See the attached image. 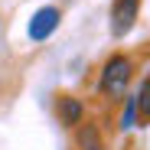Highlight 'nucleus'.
<instances>
[{"instance_id":"1","label":"nucleus","mask_w":150,"mask_h":150,"mask_svg":"<svg viewBox=\"0 0 150 150\" xmlns=\"http://www.w3.org/2000/svg\"><path fill=\"white\" fill-rule=\"evenodd\" d=\"M127 79H131V62L124 56H114L108 65H105V75H101V91L108 95H121L127 88Z\"/></svg>"},{"instance_id":"2","label":"nucleus","mask_w":150,"mask_h":150,"mask_svg":"<svg viewBox=\"0 0 150 150\" xmlns=\"http://www.w3.org/2000/svg\"><path fill=\"white\" fill-rule=\"evenodd\" d=\"M137 10H140V0H114V7H111V33L114 36H127L134 20H137Z\"/></svg>"},{"instance_id":"3","label":"nucleus","mask_w":150,"mask_h":150,"mask_svg":"<svg viewBox=\"0 0 150 150\" xmlns=\"http://www.w3.org/2000/svg\"><path fill=\"white\" fill-rule=\"evenodd\" d=\"M56 26H59V10H56V7H42V10L30 20V36H33V39H46Z\"/></svg>"},{"instance_id":"4","label":"nucleus","mask_w":150,"mask_h":150,"mask_svg":"<svg viewBox=\"0 0 150 150\" xmlns=\"http://www.w3.org/2000/svg\"><path fill=\"white\" fill-rule=\"evenodd\" d=\"M59 117H62V124H79L82 121V105L75 98H62L59 101Z\"/></svg>"},{"instance_id":"5","label":"nucleus","mask_w":150,"mask_h":150,"mask_svg":"<svg viewBox=\"0 0 150 150\" xmlns=\"http://www.w3.org/2000/svg\"><path fill=\"white\" fill-rule=\"evenodd\" d=\"M134 105H137V111H140V124H147V121H150V75L144 79V85H140V91H137V98H134Z\"/></svg>"}]
</instances>
